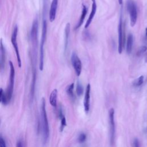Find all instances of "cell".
I'll return each mask as SVG.
<instances>
[{
  "mask_svg": "<svg viewBox=\"0 0 147 147\" xmlns=\"http://www.w3.org/2000/svg\"><path fill=\"white\" fill-rule=\"evenodd\" d=\"M147 50V47L145 45H142L141 47H140L137 52V56H140L141 55H142L144 53H145Z\"/></svg>",
  "mask_w": 147,
  "mask_h": 147,
  "instance_id": "ffe728a7",
  "label": "cell"
},
{
  "mask_svg": "<svg viewBox=\"0 0 147 147\" xmlns=\"http://www.w3.org/2000/svg\"><path fill=\"white\" fill-rule=\"evenodd\" d=\"M69 33H70V24L67 23L65 27L64 30V52H65L68 45V41H69Z\"/></svg>",
  "mask_w": 147,
  "mask_h": 147,
  "instance_id": "5bb4252c",
  "label": "cell"
},
{
  "mask_svg": "<svg viewBox=\"0 0 147 147\" xmlns=\"http://www.w3.org/2000/svg\"><path fill=\"white\" fill-rule=\"evenodd\" d=\"M145 36H146V37H147V27L145 29Z\"/></svg>",
  "mask_w": 147,
  "mask_h": 147,
  "instance_id": "f1b7e54d",
  "label": "cell"
},
{
  "mask_svg": "<svg viewBox=\"0 0 147 147\" xmlns=\"http://www.w3.org/2000/svg\"><path fill=\"white\" fill-rule=\"evenodd\" d=\"M41 122L43 133V139L44 142H46L48 139L49 136V128L48 121L47 115V111L45 109V101L44 98L42 99L41 105Z\"/></svg>",
  "mask_w": 147,
  "mask_h": 147,
  "instance_id": "3957f363",
  "label": "cell"
},
{
  "mask_svg": "<svg viewBox=\"0 0 147 147\" xmlns=\"http://www.w3.org/2000/svg\"><path fill=\"white\" fill-rule=\"evenodd\" d=\"M145 61L146 62V63H147V53H146V55H145Z\"/></svg>",
  "mask_w": 147,
  "mask_h": 147,
  "instance_id": "4316f807",
  "label": "cell"
},
{
  "mask_svg": "<svg viewBox=\"0 0 147 147\" xmlns=\"http://www.w3.org/2000/svg\"><path fill=\"white\" fill-rule=\"evenodd\" d=\"M18 28L17 25H15L14 27L11 36V44L13 47V48L15 51V53L16 55V57H17V63L18 65L20 68L21 67L22 63H21V56L20 54V51H19V48L17 44V34H18Z\"/></svg>",
  "mask_w": 147,
  "mask_h": 147,
  "instance_id": "277c9868",
  "label": "cell"
},
{
  "mask_svg": "<svg viewBox=\"0 0 147 147\" xmlns=\"http://www.w3.org/2000/svg\"><path fill=\"white\" fill-rule=\"evenodd\" d=\"M58 1L59 0H52L50 9L49 11V19L51 22H53L55 21L56 15V11H57V8L58 5Z\"/></svg>",
  "mask_w": 147,
  "mask_h": 147,
  "instance_id": "9c48e42d",
  "label": "cell"
},
{
  "mask_svg": "<svg viewBox=\"0 0 147 147\" xmlns=\"http://www.w3.org/2000/svg\"><path fill=\"white\" fill-rule=\"evenodd\" d=\"M5 49L3 45L2 38L0 39V69H3L5 63Z\"/></svg>",
  "mask_w": 147,
  "mask_h": 147,
  "instance_id": "7c38bea8",
  "label": "cell"
},
{
  "mask_svg": "<svg viewBox=\"0 0 147 147\" xmlns=\"http://www.w3.org/2000/svg\"><path fill=\"white\" fill-rule=\"evenodd\" d=\"M87 11H88V9H87V6L86 5H83L82 13H81L80 18H79V20L78 21V24H76V26L75 28V29H78L79 28H80V26L83 23L84 18L86 17V14L87 13Z\"/></svg>",
  "mask_w": 147,
  "mask_h": 147,
  "instance_id": "4fadbf2b",
  "label": "cell"
},
{
  "mask_svg": "<svg viewBox=\"0 0 147 147\" xmlns=\"http://www.w3.org/2000/svg\"><path fill=\"white\" fill-rule=\"evenodd\" d=\"M90 90H91V86L90 84H88L86 91H85V95H84V110L86 113H88L90 109Z\"/></svg>",
  "mask_w": 147,
  "mask_h": 147,
  "instance_id": "30bf717a",
  "label": "cell"
},
{
  "mask_svg": "<svg viewBox=\"0 0 147 147\" xmlns=\"http://www.w3.org/2000/svg\"><path fill=\"white\" fill-rule=\"evenodd\" d=\"M60 119H61V125H60V131L61 132L64 130L65 126L67 125V123H66L65 117L64 116Z\"/></svg>",
  "mask_w": 147,
  "mask_h": 147,
  "instance_id": "44dd1931",
  "label": "cell"
},
{
  "mask_svg": "<svg viewBox=\"0 0 147 147\" xmlns=\"http://www.w3.org/2000/svg\"><path fill=\"white\" fill-rule=\"evenodd\" d=\"M118 2L120 5H122V3H123V0H118Z\"/></svg>",
  "mask_w": 147,
  "mask_h": 147,
  "instance_id": "83f0119b",
  "label": "cell"
},
{
  "mask_svg": "<svg viewBox=\"0 0 147 147\" xmlns=\"http://www.w3.org/2000/svg\"><path fill=\"white\" fill-rule=\"evenodd\" d=\"M16 147H24V145H23V144H22V142L20 140L18 141L16 143Z\"/></svg>",
  "mask_w": 147,
  "mask_h": 147,
  "instance_id": "d4e9b609",
  "label": "cell"
},
{
  "mask_svg": "<svg viewBox=\"0 0 147 147\" xmlns=\"http://www.w3.org/2000/svg\"><path fill=\"white\" fill-rule=\"evenodd\" d=\"M9 67H10V74L9 83L6 88V91L3 94L2 102L4 105H7L11 100L14 89V78H15V68L14 65L11 61H9Z\"/></svg>",
  "mask_w": 147,
  "mask_h": 147,
  "instance_id": "6da1fadb",
  "label": "cell"
},
{
  "mask_svg": "<svg viewBox=\"0 0 147 147\" xmlns=\"http://www.w3.org/2000/svg\"><path fill=\"white\" fill-rule=\"evenodd\" d=\"M3 94H4L3 90L2 88H0V102H2V98H3Z\"/></svg>",
  "mask_w": 147,
  "mask_h": 147,
  "instance_id": "484cf974",
  "label": "cell"
},
{
  "mask_svg": "<svg viewBox=\"0 0 147 147\" xmlns=\"http://www.w3.org/2000/svg\"><path fill=\"white\" fill-rule=\"evenodd\" d=\"M123 21L122 14L120 16L119 22L118 25V51L119 54H121L123 51L124 44V32L123 28Z\"/></svg>",
  "mask_w": 147,
  "mask_h": 147,
  "instance_id": "52a82bcc",
  "label": "cell"
},
{
  "mask_svg": "<svg viewBox=\"0 0 147 147\" xmlns=\"http://www.w3.org/2000/svg\"><path fill=\"white\" fill-rule=\"evenodd\" d=\"M92 7H91V13L89 15V17L86 22L84 28H87L91 24L95 14H96V0H92Z\"/></svg>",
  "mask_w": 147,
  "mask_h": 147,
  "instance_id": "8fae6325",
  "label": "cell"
},
{
  "mask_svg": "<svg viewBox=\"0 0 147 147\" xmlns=\"http://www.w3.org/2000/svg\"><path fill=\"white\" fill-rule=\"evenodd\" d=\"M133 45V36L132 34H129L127 37L126 51L128 54H130L132 51Z\"/></svg>",
  "mask_w": 147,
  "mask_h": 147,
  "instance_id": "2e32d148",
  "label": "cell"
},
{
  "mask_svg": "<svg viewBox=\"0 0 147 147\" xmlns=\"http://www.w3.org/2000/svg\"><path fill=\"white\" fill-rule=\"evenodd\" d=\"M47 21L45 17H43L42 22V33L39 50V69L42 71L44 69V45L47 39Z\"/></svg>",
  "mask_w": 147,
  "mask_h": 147,
  "instance_id": "7a4b0ae2",
  "label": "cell"
},
{
  "mask_svg": "<svg viewBox=\"0 0 147 147\" xmlns=\"http://www.w3.org/2000/svg\"><path fill=\"white\" fill-rule=\"evenodd\" d=\"M0 123H1V120H0Z\"/></svg>",
  "mask_w": 147,
  "mask_h": 147,
  "instance_id": "4dcf8cb0",
  "label": "cell"
},
{
  "mask_svg": "<svg viewBox=\"0 0 147 147\" xmlns=\"http://www.w3.org/2000/svg\"><path fill=\"white\" fill-rule=\"evenodd\" d=\"M74 83L69 84L66 88V92H67L68 95L71 98H74Z\"/></svg>",
  "mask_w": 147,
  "mask_h": 147,
  "instance_id": "e0dca14e",
  "label": "cell"
},
{
  "mask_svg": "<svg viewBox=\"0 0 147 147\" xmlns=\"http://www.w3.org/2000/svg\"><path fill=\"white\" fill-rule=\"evenodd\" d=\"M109 122L110 127V142L112 145L115 141V126L114 121V109L111 108L109 111Z\"/></svg>",
  "mask_w": 147,
  "mask_h": 147,
  "instance_id": "8992f818",
  "label": "cell"
},
{
  "mask_svg": "<svg viewBox=\"0 0 147 147\" xmlns=\"http://www.w3.org/2000/svg\"><path fill=\"white\" fill-rule=\"evenodd\" d=\"M127 9L129 14L130 25L134 26L137 20V9L136 4L133 0H127Z\"/></svg>",
  "mask_w": 147,
  "mask_h": 147,
  "instance_id": "5b68a950",
  "label": "cell"
},
{
  "mask_svg": "<svg viewBox=\"0 0 147 147\" xmlns=\"http://www.w3.org/2000/svg\"><path fill=\"white\" fill-rule=\"evenodd\" d=\"M144 132L146 133H147V126L145 128V129H144Z\"/></svg>",
  "mask_w": 147,
  "mask_h": 147,
  "instance_id": "f546056e",
  "label": "cell"
},
{
  "mask_svg": "<svg viewBox=\"0 0 147 147\" xmlns=\"http://www.w3.org/2000/svg\"><path fill=\"white\" fill-rule=\"evenodd\" d=\"M76 92L78 96L82 95L83 93V87L79 82L77 83L76 87Z\"/></svg>",
  "mask_w": 147,
  "mask_h": 147,
  "instance_id": "d6986e66",
  "label": "cell"
},
{
  "mask_svg": "<svg viewBox=\"0 0 147 147\" xmlns=\"http://www.w3.org/2000/svg\"><path fill=\"white\" fill-rule=\"evenodd\" d=\"M71 61L72 65L73 66V68L75 70L76 75L79 76L82 72V62L80 59L79 58L77 54L75 52H73L71 55Z\"/></svg>",
  "mask_w": 147,
  "mask_h": 147,
  "instance_id": "ba28073f",
  "label": "cell"
},
{
  "mask_svg": "<svg viewBox=\"0 0 147 147\" xmlns=\"http://www.w3.org/2000/svg\"><path fill=\"white\" fill-rule=\"evenodd\" d=\"M133 146L134 147H140V144L137 138H134L133 141Z\"/></svg>",
  "mask_w": 147,
  "mask_h": 147,
  "instance_id": "cb8c5ba5",
  "label": "cell"
},
{
  "mask_svg": "<svg viewBox=\"0 0 147 147\" xmlns=\"http://www.w3.org/2000/svg\"><path fill=\"white\" fill-rule=\"evenodd\" d=\"M144 76L141 75L139 76L138 78H137L136 79H135L133 82V86L135 87H139L141 85H142L144 82Z\"/></svg>",
  "mask_w": 147,
  "mask_h": 147,
  "instance_id": "ac0fdd59",
  "label": "cell"
},
{
  "mask_svg": "<svg viewBox=\"0 0 147 147\" xmlns=\"http://www.w3.org/2000/svg\"><path fill=\"white\" fill-rule=\"evenodd\" d=\"M0 147H6L5 141L1 136H0Z\"/></svg>",
  "mask_w": 147,
  "mask_h": 147,
  "instance_id": "603a6c76",
  "label": "cell"
},
{
  "mask_svg": "<svg viewBox=\"0 0 147 147\" xmlns=\"http://www.w3.org/2000/svg\"><path fill=\"white\" fill-rule=\"evenodd\" d=\"M86 140V134L82 133L79 134V137H78V141L80 143H83Z\"/></svg>",
  "mask_w": 147,
  "mask_h": 147,
  "instance_id": "7402d4cb",
  "label": "cell"
},
{
  "mask_svg": "<svg viewBox=\"0 0 147 147\" xmlns=\"http://www.w3.org/2000/svg\"><path fill=\"white\" fill-rule=\"evenodd\" d=\"M57 90L54 89L51 92L49 95V103L53 106L56 107L57 106Z\"/></svg>",
  "mask_w": 147,
  "mask_h": 147,
  "instance_id": "9a60e30c",
  "label": "cell"
}]
</instances>
